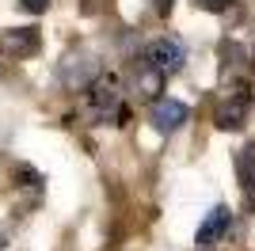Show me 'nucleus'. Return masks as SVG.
<instances>
[{
	"label": "nucleus",
	"mask_w": 255,
	"mask_h": 251,
	"mask_svg": "<svg viewBox=\"0 0 255 251\" xmlns=\"http://www.w3.org/2000/svg\"><path fill=\"white\" fill-rule=\"evenodd\" d=\"M88 99H92V111H96L99 118L118 115V111H122V88H118V76H96Z\"/></svg>",
	"instance_id": "obj_2"
},
{
	"label": "nucleus",
	"mask_w": 255,
	"mask_h": 251,
	"mask_svg": "<svg viewBox=\"0 0 255 251\" xmlns=\"http://www.w3.org/2000/svg\"><path fill=\"white\" fill-rule=\"evenodd\" d=\"M168 8H171V0H160V15H164Z\"/></svg>",
	"instance_id": "obj_14"
},
{
	"label": "nucleus",
	"mask_w": 255,
	"mask_h": 251,
	"mask_svg": "<svg viewBox=\"0 0 255 251\" xmlns=\"http://www.w3.org/2000/svg\"><path fill=\"white\" fill-rule=\"evenodd\" d=\"M145 57H149V61L156 65L164 76L179 73L183 61H187V53H183V42H179V38H160V42H152L149 50H145Z\"/></svg>",
	"instance_id": "obj_3"
},
{
	"label": "nucleus",
	"mask_w": 255,
	"mask_h": 251,
	"mask_svg": "<svg viewBox=\"0 0 255 251\" xmlns=\"http://www.w3.org/2000/svg\"><path fill=\"white\" fill-rule=\"evenodd\" d=\"M248 111H252V88H248L244 80H236L233 84V95L225 99V107L217 111V129H240L244 126V118H248Z\"/></svg>",
	"instance_id": "obj_1"
},
{
	"label": "nucleus",
	"mask_w": 255,
	"mask_h": 251,
	"mask_svg": "<svg viewBox=\"0 0 255 251\" xmlns=\"http://www.w3.org/2000/svg\"><path fill=\"white\" fill-rule=\"evenodd\" d=\"M229 225H233V213L225 206H213L210 213H206V221L198 225V248H213V244L229 232Z\"/></svg>",
	"instance_id": "obj_6"
},
{
	"label": "nucleus",
	"mask_w": 255,
	"mask_h": 251,
	"mask_svg": "<svg viewBox=\"0 0 255 251\" xmlns=\"http://www.w3.org/2000/svg\"><path fill=\"white\" fill-rule=\"evenodd\" d=\"M0 46L8 57H34L42 46V34H38V27H11V31H4Z\"/></svg>",
	"instance_id": "obj_4"
},
{
	"label": "nucleus",
	"mask_w": 255,
	"mask_h": 251,
	"mask_svg": "<svg viewBox=\"0 0 255 251\" xmlns=\"http://www.w3.org/2000/svg\"><path fill=\"white\" fill-rule=\"evenodd\" d=\"M61 76H65L69 88H80V84H88V76H99V73H96V61H92L88 53H80V57H69V61H65Z\"/></svg>",
	"instance_id": "obj_8"
},
{
	"label": "nucleus",
	"mask_w": 255,
	"mask_h": 251,
	"mask_svg": "<svg viewBox=\"0 0 255 251\" xmlns=\"http://www.w3.org/2000/svg\"><path fill=\"white\" fill-rule=\"evenodd\" d=\"M244 198H248V209H255V179L244 187Z\"/></svg>",
	"instance_id": "obj_13"
},
{
	"label": "nucleus",
	"mask_w": 255,
	"mask_h": 251,
	"mask_svg": "<svg viewBox=\"0 0 255 251\" xmlns=\"http://www.w3.org/2000/svg\"><path fill=\"white\" fill-rule=\"evenodd\" d=\"M187 107L179 103V99H156L152 103V126H156L160 133H175L183 122H187Z\"/></svg>",
	"instance_id": "obj_5"
},
{
	"label": "nucleus",
	"mask_w": 255,
	"mask_h": 251,
	"mask_svg": "<svg viewBox=\"0 0 255 251\" xmlns=\"http://www.w3.org/2000/svg\"><path fill=\"white\" fill-rule=\"evenodd\" d=\"M229 4H233V0H198V8H202V11H225Z\"/></svg>",
	"instance_id": "obj_12"
},
{
	"label": "nucleus",
	"mask_w": 255,
	"mask_h": 251,
	"mask_svg": "<svg viewBox=\"0 0 255 251\" xmlns=\"http://www.w3.org/2000/svg\"><path fill=\"white\" fill-rule=\"evenodd\" d=\"M19 8H23V11H34V15H38V11L50 8V0H19Z\"/></svg>",
	"instance_id": "obj_11"
},
{
	"label": "nucleus",
	"mask_w": 255,
	"mask_h": 251,
	"mask_svg": "<svg viewBox=\"0 0 255 251\" xmlns=\"http://www.w3.org/2000/svg\"><path fill=\"white\" fill-rule=\"evenodd\" d=\"M15 175H19L23 183H31V187H42V175H38V171H31V167H15Z\"/></svg>",
	"instance_id": "obj_10"
},
{
	"label": "nucleus",
	"mask_w": 255,
	"mask_h": 251,
	"mask_svg": "<svg viewBox=\"0 0 255 251\" xmlns=\"http://www.w3.org/2000/svg\"><path fill=\"white\" fill-rule=\"evenodd\" d=\"M236 175H240V183H252L255 179V145H244L240 148V156H236Z\"/></svg>",
	"instance_id": "obj_9"
},
{
	"label": "nucleus",
	"mask_w": 255,
	"mask_h": 251,
	"mask_svg": "<svg viewBox=\"0 0 255 251\" xmlns=\"http://www.w3.org/2000/svg\"><path fill=\"white\" fill-rule=\"evenodd\" d=\"M133 76H137V92H141V95H160L164 73H160V69L149 61V57H141V61L133 65Z\"/></svg>",
	"instance_id": "obj_7"
}]
</instances>
